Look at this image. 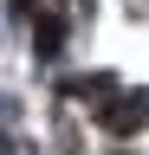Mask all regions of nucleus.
Here are the masks:
<instances>
[{"label": "nucleus", "mask_w": 149, "mask_h": 155, "mask_svg": "<svg viewBox=\"0 0 149 155\" xmlns=\"http://www.w3.org/2000/svg\"><path fill=\"white\" fill-rule=\"evenodd\" d=\"M91 116H97V129L130 136V129H143V123H149V97H143V91H110L104 104H91Z\"/></svg>", "instance_id": "1"}, {"label": "nucleus", "mask_w": 149, "mask_h": 155, "mask_svg": "<svg viewBox=\"0 0 149 155\" xmlns=\"http://www.w3.org/2000/svg\"><path fill=\"white\" fill-rule=\"evenodd\" d=\"M0 155H7V142H0Z\"/></svg>", "instance_id": "2"}]
</instances>
